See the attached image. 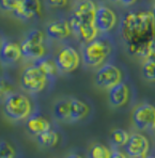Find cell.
I'll return each mask as SVG.
<instances>
[{
	"label": "cell",
	"instance_id": "1",
	"mask_svg": "<svg viewBox=\"0 0 155 158\" xmlns=\"http://www.w3.org/2000/svg\"><path fill=\"white\" fill-rule=\"evenodd\" d=\"M120 36L132 56L149 58L155 40V23L151 12H128L120 25Z\"/></svg>",
	"mask_w": 155,
	"mask_h": 158
},
{
	"label": "cell",
	"instance_id": "2",
	"mask_svg": "<svg viewBox=\"0 0 155 158\" xmlns=\"http://www.w3.org/2000/svg\"><path fill=\"white\" fill-rule=\"evenodd\" d=\"M111 53V45L105 39L95 38L85 43L82 47V61L86 66L96 67L104 63Z\"/></svg>",
	"mask_w": 155,
	"mask_h": 158
},
{
	"label": "cell",
	"instance_id": "3",
	"mask_svg": "<svg viewBox=\"0 0 155 158\" xmlns=\"http://www.w3.org/2000/svg\"><path fill=\"white\" fill-rule=\"evenodd\" d=\"M3 112L10 120H24L30 115L31 103L28 97L22 93H10L4 98Z\"/></svg>",
	"mask_w": 155,
	"mask_h": 158
},
{
	"label": "cell",
	"instance_id": "4",
	"mask_svg": "<svg viewBox=\"0 0 155 158\" xmlns=\"http://www.w3.org/2000/svg\"><path fill=\"white\" fill-rule=\"evenodd\" d=\"M22 55L26 59L39 60L45 56L44 46V34L41 30L33 29L27 34V36L20 43Z\"/></svg>",
	"mask_w": 155,
	"mask_h": 158
},
{
	"label": "cell",
	"instance_id": "5",
	"mask_svg": "<svg viewBox=\"0 0 155 158\" xmlns=\"http://www.w3.org/2000/svg\"><path fill=\"white\" fill-rule=\"evenodd\" d=\"M47 81L46 76L36 63L33 65L27 66L23 71L22 77H20L22 88L25 91L32 94H36L44 90Z\"/></svg>",
	"mask_w": 155,
	"mask_h": 158
},
{
	"label": "cell",
	"instance_id": "6",
	"mask_svg": "<svg viewBox=\"0 0 155 158\" xmlns=\"http://www.w3.org/2000/svg\"><path fill=\"white\" fill-rule=\"evenodd\" d=\"M132 121L139 131L155 129V106L149 103L138 105L132 112Z\"/></svg>",
	"mask_w": 155,
	"mask_h": 158
},
{
	"label": "cell",
	"instance_id": "7",
	"mask_svg": "<svg viewBox=\"0 0 155 158\" xmlns=\"http://www.w3.org/2000/svg\"><path fill=\"white\" fill-rule=\"evenodd\" d=\"M58 72L69 74L74 72L80 64V57L77 50L72 46H64L58 52L55 57Z\"/></svg>",
	"mask_w": 155,
	"mask_h": 158
},
{
	"label": "cell",
	"instance_id": "8",
	"mask_svg": "<svg viewBox=\"0 0 155 158\" xmlns=\"http://www.w3.org/2000/svg\"><path fill=\"white\" fill-rule=\"evenodd\" d=\"M120 81H122V73L119 67L112 63L102 65L95 74V85L102 89L109 90Z\"/></svg>",
	"mask_w": 155,
	"mask_h": 158
},
{
	"label": "cell",
	"instance_id": "9",
	"mask_svg": "<svg viewBox=\"0 0 155 158\" xmlns=\"http://www.w3.org/2000/svg\"><path fill=\"white\" fill-rule=\"evenodd\" d=\"M125 153L127 156L132 158H142L148 155L150 150L149 139L142 134L135 132L133 135H129V138L124 145Z\"/></svg>",
	"mask_w": 155,
	"mask_h": 158
},
{
	"label": "cell",
	"instance_id": "10",
	"mask_svg": "<svg viewBox=\"0 0 155 158\" xmlns=\"http://www.w3.org/2000/svg\"><path fill=\"white\" fill-rule=\"evenodd\" d=\"M118 22L117 14L112 9L106 6H99L95 12V26L102 33H107L115 27Z\"/></svg>",
	"mask_w": 155,
	"mask_h": 158
},
{
	"label": "cell",
	"instance_id": "11",
	"mask_svg": "<svg viewBox=\"0 0 155 158\" xmlns=\"http://www.w3.org/2000/svg\"><path fill=\"white\" fill-rule=\"evenodd\" d=\"M96 9L98 8L92 0H82L76 3L71 16L82 24H95L94 19Z\"/></svg>",
	"mask_w": 155,
	"mask_h": 158
},
{
	"label": "cell",
	"instance_id": "12",
	"mask_svg": "<svg viewBox=\"0 0 155 158\" xmlns=\"http://www.w3.org/2000/svg\"><path fill=\"white\" fill-rule=\"evenodd\" d=\"M42 4L40 0H19L17 8L13 11L15 17L20 20H29L41 15Z\"/></svg>",
	"mask_w": 155,
	"mask_h": 158
},
{
	"label": "cell",
	"instance_id": "13",
	"mask_svg": "<svg viewBox=\"0 0 155 158\" xmlns=\"http://www.w3.org/2000/svg\"><path fill=\"white\" fill-rule=\"evenodd\" d=\"M70 25L72 31L75 33V35L84 43L92 41L98 36V28L95 24H82L76 20L73 16L70 17Z\"/></svg>",
	"mask_w": 155,
	"mask_h": 158
},
{
	"label": "cell",
	"instance_id": "14",
	"mask_svg": "<svg viewBox=\"0 0 155 158\" xmlns=\"http://www.w3.org/2000/svg\"><path fill=\"white\" fill-rule=\"evenodd\" d=\"M129 90L125 82L120 81L108 90V101L109 104L115 108L124 106L128 102Z\"/></svg>",
	"mask_w": 155,
	"mask_h": 158
},
{
	"label": "cell",
	"instance_id": "15",
	"mask_svg": "<svg viewBox=\"0 0 155 158\" xmlns=\"http://www.w3.org/2000/svg\"><path fill=\"white\" fill-rule=\"evenodd\" d=\"M20 45L12 41H4L0 48V61L1 63L9 65L17 62L22 57Z\"/></svg>",
	"mask_w": 155,
	"mask_h": 158
},
{
	"label": "cell",
	"instance_id": "16",
	"mask_svg": "<svg viewBox=\"0 0 155 158\" xmlns=\"http://www.w3.org/2000/svg\"><path fill=\"white\" fill-rule=\"evenodd\" d=\"M72 28L70 22L65 19H57L55 22L50 23L46 28V34L48 38L52 40L61 41L71 35Z\"/></svg>",
	"mask_w": 155,
	"mask_h": 158
},
{
	"label": "cell",
	"instance_id": "17",
	"mask_svg": "<svg viewBox=\"0 0 155 158\" xmlns=\"http://www.w3.org/2000/svg\"><path fill=\"white\" fill-rule=\"evenodd\" d=\"M26 128L31 135L38 136L41 132L50 129V123L40 113H33L27 118Z\"/></svg>",
	"mask_w": 155,
	"mask_h": 158
},
{
	"label": "cell",
	"instance_id": "18",
	"mask_svg": "<svg viewBox=\"0 0 155 158\" xmlns=\"http://www.w3.org/2000/svg\"><path fill=\"white\" fill-rule=\"evenodd\" d=\"M70 105H71V114H70L71 121L82 120L89 112V107H88L87 104L78 98H71Z\"/></svg>",
	"mask_w": 155,
	"mask_h": 158
},
{
	"label": "cell",
	"instance_id": "19",
	"mask_svg": "<svg viewBox=\"0 0 155 158\" xmlns=\"http://www.w3.org/2000/svg\"><path fill=\"white\" fill-rule=\"evenodd\" d=\"M36 64L40 67V69L44 73V75L46 76L48 81H52L56 77V73L58 71L56 62L52 61L50 58L48 57H42L39 60L36 61Z\"/></svg>",
	"mask_w": 155,
	"mask_h": 158
},
{
	"label": "cell",
	"instance_id": "20",
	"mask_svg": "<svg viewBox=\"0 0 155 158\" xmlns=\"http://www.w3.org/2000/svg\"><path fill=\"white\" fill-rule=\"evenodd\" d=\"M71 114V105L70 99H61L57 102L54 106V115L57 120L65 121L70 120Z\"/></svg>",
	"mask_w": 155,
	"mask_h": 158
},
{
	"label": "cell",
	"instance_id": "21",
	"mask_svg": "<svg viewBox=\"0 0 155 158\" xmlns=\"http://www.w3.org/2000/svg\"><path fill=\"white\" fill-rule=\"evenodd\" d=\"M36 137H38L39 144L43 146V148H52L59 141V135H58V132L52 128L44 132H41Z\"/></svg>",
	"mask_w": 155,
	"mask_h": 158
},
{
	"label": "cell",
	"instance_id": "22",
	"mask_svg": "<svg viewBox=\"0 0 155 158\" xmlns=\"http://www.w3.org/2000/svg\"><path fill=\"white\" fill-rule=\"evenodd\" d=\"M142 77L149 82H155V59L154 58H145V62L141 66Z\"/></svg>",
	"mask_w": 155,
	"mask_h": 158
},
{
	"label": "cell",
	"instance_id": "23",
	"mask_svg": "<svg viewBox=\"0 0 155 158\" xmlns=\"http://www.w3.org/2000/svg\"><path fill=\"white\" fill-rule=\"evenodd\" d=\"M129 138V134L125 129L122 128H115L111 131L110 135V141L115 146H123L125 145Z\"/></svg>",
	"mask_w": 155,
	"mask_h": 158
},
{
	"label": "cell",
	"instance_id": "24",
	"mask_svg": "<svg viewBox=\"0 0 155 158\" xmlns=\"http://www.w3.org/2000/svg\"><path fill=\"white\" fill-rule=\"evenodd\" d=\"M89 157L91 158H110L111 151L101 143H94L89 151Z\"/></svg>",
	"mask_w": 155,
	"mask_h": 158
},
{
	"label": "cell",
	"instance_id": "25",
	"mask_svg": "<svg viewBox=\"0 0 155 158\" xmlns=\"http://www.w3.org/2000/svg\"><path fill=\"white\" fill-rule=\"evenodd\" d=\"M15 156V151L6 141L0 142V157L2 158H12Z\"/></svg>",
	"mask_w": 155,
	"mask_h": 158
},
{
	"label": "cell",
	"instance_id": "26",
	"mask_svg": "<svg viewBox=\"0 0 155 158\" xmlns=\"http://www.w3.org/2000/svg\"><path fill=\"white\" fill-rule=\"evenodd\" d=\"M19 0H0V8L6 12H13L17 8Z\"/></svg>",
	"mask_w": 155,
	"mask_h": 158
},
{
	"label": "cell",
	"instance_id": "27",
	"mask_svg": "<svg viewBox=\"0 0 155 158\" xmlns=\"http://www.w3.org/2000/svg\"><path fill=\"white\" fill-rule=\"evenodd\" d=\"M11 91H12V87L10 83L6 79L0 78V98H2V97L6 98L11 93Z\"/></svg>",
	"mask_w": 155,
	"mask_h": 158
},
{
	"label": "cell",
	"instance_id": "28",
	"mask_svg": "<svg viewBox=\"0 0 155 158\" xmlns=\"http://www.w3.org/2000/svg\"><path fill=\"white\" fill-rule=\"evenodd\" d=\"M69 0H47V3L52 8H62L65 6Z\"/></svg>",
	"mask_w": 155,
	"mask_h": 158
},
{
	"label": "cell",
	"instance_id": "29",
	"mask_svg": "<svg viewBox=\"0 0 155 158\" xmlns=\"http://www.w3.org/2000/svg\"><path fill=\"white\" fill-rule=\"evenodd\" d=\"M111 157H113V158H126L127 154L126 153H122L121 151L115 150V151H111Z\"/></svg>",
	"mask_w": 155,
	"mask_h": 158
},
{
	"label": "cell",
	"instance_id": "30",
	"mask_svg": "<svg viewBox=\"0 0 155 158\" xmlns=\"http://www.w3.org/2000/svg\"><path fill=\"white\" fill-rule=\"evenodd\" d=\"M120 2H121L124 6H131L136 3L137 0H120Z\"/></svg>",
	"mask_w": 155,
	"mask_h": 158
},
{
	"label": "cell",
	"instance_id": "31",
	"mask_svg": "<svg viewBox=\"0 0 155 158\" xmlns=\"http://www.w3.org/2000/svg\"><path fill=\"white\" fill-rule=\"evenodd\" d=\"M151 14H152V17H153V19H154V23H155V3H154V6H152Z\"/></svg>",
	"mask_w": 155,
	"mask_h": 158
},
{
	"label": "cell",
	"instance_id": "32",
	"mask_svg": "<svg viewBox=\"0 0 155 158\" xmlns=\"http://www.w3.org/2000/svg\"><path fill=\"white\" fill-rule=\"evenodd\" d=\"M110 1H112V2H120V0H110Z\"/></svg>",
	"mask_w": 155,
	"mask_h": 158
}]
</instances>
